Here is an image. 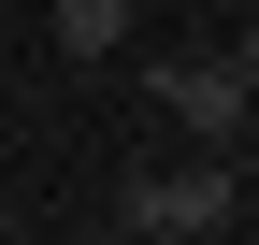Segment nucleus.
Segmentation results:
<instances>
[{
    "label": "nucleus",
    "instance_id": "obj_1",
    "mask_svg": "<svg viewBox=\"0 0 259 245\" xmlns=\"http://www.w3.org/2000/svg\"><path fill=\"white\" fill-rule=\"evenodd\" d=\"M231 202H245V173H231V144H187V159H158V173H130V202H115V217L144 231V245H202V231H231Z\"/></svg>",
    "mask_w": 259,
    "mask_h": 245
},
{
    "label": "nucleus",
    "instance_id": "obj_2",
    "mask_svg": "<svg viewBox=\"0 0 259 245\" xmlns=\"http://www.w3.org/2000/svg\"><path fill=\"white\" fill-rule=\"evenodd\" d=\"M144 101L173 115V144H245L259 130V101H245L231 58H144Z\"/></svg>",
    "mask_w": 259,
    "mask_h": 245
},
{
    "label": "nucleus",
    "instance_id": "obj_3",
    "mask_svg": "<svg viewBox=\"0 0 259 245\" xmlns=\"http://www.w3.org/2000/svg\"><path fill=\"white\" fill-rule=\"evenodd\" d=\"M144 0H58V58H130Z\"/></svg>",
    "mask_w": 259,
    "mask_h": 245
},
{
    "label": "nucleus",
    "instance_id": "obj_4",
    "mask_svg": "<svg viewBox=\"0 0 259 245\" xmlns=\"http://www.w3.org/2000/svg\"><path fill=\"white\" fill-rule=\"evenodd\" d=\"M231 72H245V101H259V0H245V29H231Z\"/></svg>",
    "mask_w": 259,
    "mask_h": 245
},
{
    "label": "nucleus",
    "instance_id": "obj_5",
    "mask_svg": "<svg viewBox=\"0 0 259 245\" xmlns=\"http://www.w3.org/2000/svg\"><path fill=\"white\" fill-rule=\"evenodd\" d=\"M0 15H15V0H0Z\"/></svg>",
    "mask_w": 259,
    "mask_h": 245
},
{
    "label": "nucleus",
    "instance_id": "obj_6",
    "mask_svg": "<svg viewBox=\"0 0 259 245\" xmlns=\"http://www.w3.org/2000/svg\"><path fill=\"white\" fill-rule=\"evenodd\" d=\"M44 245H58V231H44Z\"/></svg>",
    "mask_w": 259,
    "mask_h": 245
}]
</instances>
